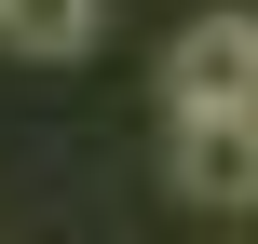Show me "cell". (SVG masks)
Instances as JSON below:
<instances>
[{
  "mask_svg": "<svg viewBox=\"0 0 258 244\" xmlns=\"http://www.w3.org/2000/svg\"><path fill=\"white\" fill-rule=\"evenodd\" d=\"M258 109V14H190L163 41V122H218Z\"/></svg>",
  "mask_w": 258,
  "mask_h": 244,
  "instance_id": "obj_1",
  "label": "cell"
},
{
  "mask_svg": "<svg viewBox=\"0 0 258 244\" xmlns=\"http://www.w3.org/2000/svg\"><path fill=\"white\" fill-rule=\"evenodd\" d=\"M177 190H190V204H258V109L177 122Z\"/></svg>",
  "mask_w": 258,
  "mask_h": 244,
  "instance_id": "obj_2",
  "label": "cell"
},
{
  "mask_svg": "<svg viewBox=\"0 0 258 244\" xmlns=\"http://www.w3.org/2000/svg\"><path fill=\"white\" fill-rule=\"evenodd\" d=\"M95 14H109V0H0V54H27V68H68V54L95 41Z\"/></svg>",
  "mask_w": 258,
  "mask_h": 244,
  "instance_id": "obj_3",
  "label": "cell"
}]
</instances>
